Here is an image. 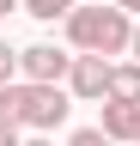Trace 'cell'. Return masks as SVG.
<instances>
[{
    "label": "cell",
    "instance_id": "cell-12",
    "mask_svg": "<svg viewBox=\"0 0 140 146\" xmlns=\"http://www.w3.org/2000/svg\"><path fill=\"white\" fill-rule=\"evenodd\" d=\"M116 6H122V12H140V0H116Z\"/></svg>",
    "mask_w": 140,
    "mask_h": 146
},
{
    "label": "cell",
    "instance_id": "cell-9",
    "mask_svg": "<svg viewBox=\"0 0 140 146\" xmlns=\"http://www.w3.org/2000/svg\"><path fill=\"white\" fill-rule=\"evenodd\" d=\"M67 146H116V140H110V134H104V128H79V134H73V140H67Z\"/></svg>",
    "mask_w": 140,
    "mask_h": 146
},
{
    "label": "cell",
    "instance_id": "cell-1",
    "mask_svg": "<svg viewBox=\"0 0 140 146\" xmlns=\"http://www.w3.org/2000/svg\"><path fill=\"white\" fill-rule=\"evenodd\" d=\"M67 43H73L79 55H104V61H116V55L134 49V18L116 6H79L73 18H67Z\"/></svg>",
    "mask_w": 140,
    "mask_h": 146
},
{
    "label": "cell",
    "instance_id": "cell-7",
    "mask_svg": "<svg viewBox=\"0 0 140 146\" xmlns=\"http://www.w3.org/2000/svg\"><path fill=\"white\" fill-rule=\"evenodd\" d=\"M25 12L43 18V25H55V18H73L79 12V0H25Z\"/></svg>",
    "mask_w": 140,
    "mask_h": 146
},
{
    "label": "cell",
    "instance_id": "cell-11",
    "mask_svg": "<svg viewBox=\"0 0 140 146\" xmlns=\"http://www.w3.org/2000/svg\"><path fill=\"white\" fill-rule=\"evenodd\" d=\"M19 6H25V0H0V18H6V12H19Z\"/></svg>",
    "mask_w": 140,
    "mask_h": 146
},
{
    "label": "cell",
    "instance_id": "cell-15",
    "mask_svg": "<svg viewBox=\"0 0 140 146\" xmlns=\"http://www.w3.org/2000/svg\"><path fill=\"white\" fill-rule=\"evenodd\" d=\"M134 146H140V134H134Z\"/></svg>",
    "mask_w": 140,
    "mask_h": 146
},
{
    "label": "cell",
    "instance_id": "cell-6",
    "mask_svg": "<svg viewBox=\"0 0 140 146\" xmlns=\"http://www.w3.org/2000/svg\"><path fill=\"white\" fill-rule=\"evenodd\" d=\"M104 104H134L140 110V61H122L110 73V98H104Z\"/></svg>",
    "mask_w": 140,
    "mask_h": 146
},
{
    "label": "cell",
    "instance_id": "cell-8",
    "mask_svg": "<svg viewBox=\"0 0 140 146\" xmlns=\"http://www.w3.org/2000/svg\"><path fill=\"white\" fill-rule=\"evenodd\" d=\"M12 73H19V49H12V43H0V91H6V85H19Z\"/></svg>",
    "mask_w": 140,
    "mask_h": 146
},
{
    "label": "cell",
    "instance_id": "cell-13",
    "mask_svg": "<svg viewBox=\"0 0 140 146\" xmlns=\"http://www.w3.org/2000/svg\"><path fill=\"white\" fill-rule=\"evenodd\" d=\"M128 55H134V61H140V25H134V49H128Z\"/></svg>",
    "mask_w": 140,
    "mask_h": 146
},
{
    "label": "cell",
    "instance_id": "cell-10",
    "mask_svg": "<svg viewBox=\"0 0 140 146\" xmlns=\"http://www.w3.org/2000/svg\"><path fill=\"white\" fill-rule=\"evenodd\" d=\"M0 146H25V140H19V128H6V122H0Z\"/></svg>",
    "mask_w": 140,
    "mask_h": 146
},
{
    "label": "cell",
    "instance_id": "cell-2",
    "mask_svg": "<svg viewBox=\"0 0 140 146\" xmlns=\"http://www.w3.org/2000/svg\"><path fill=\"white\" fill-rule=\"evenodd\" d=\"M67 110H73V91L67 85H6L0 91V122L6 128H37V134H49V128L67 122Z\"/></svg>",
    "mask_w": 140,
    "mask_h": 146
},
{
    "label": "cell",
    "instance_id": "cell-3",
    "mask_svg": "<svg viewBox=\"0 0 140 146\" xmlns=\"http://www.w3.org/2000/svg\"><path fill=\"white\" fill-rule=\"evenodd\" d=\"M19 73H25V85H61L73 73V55H61L55 43H31V49H19Z\"/></svg>",
    "mask_w": 140,
    "mask_h": 146
},
{
    "label": "cell",
    "instance_id": "cell-4",
    "mask_svg": "<svg viewBox=\"0 0 140 146\" xmlns=\"http://www.w3.org/2000/svg\"><path fill=\"white\" fill-rule=\"evenodd\" d=\"M110 73H116V61H104V55H73L67 91H73L79 104H104L110 98Z\"/></svg>",
    "mask_w": 140,
    "mask_h": 146
},
{
    "label": "cell",
    "instance_id": "cell-14",
    "mask_svg": "<svg viewBox=\"0 0 140 146\" xmlns=\"http://www.w3.org/2000/svg\"><path fill=\"white\" fill-rule=\"evenodd\" d=\"M25 146H55V140H43V134H37V140H25Z\"/></svg>",
    "mask_w": 140,
    "mask_h": 146
},
{
    "label": "cell",
    "instance_id": "cell-5",
    "mask_svg": "<svg viewBox=\"0 0 140 146\" xmlns=\"http://www.w3.org/2000/svg\"><path fill=\"white\" fill-rule=\"evenodd\" d=\"M98 128H104L110 140H134V134H140V110H134V104H104V122H98Z\"/></svg>",
    "mask_w": 140,
    "mask_h": 146
}]
</instances>
